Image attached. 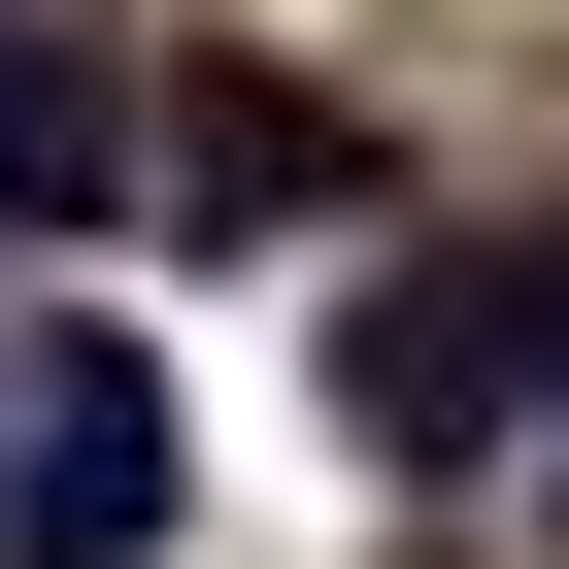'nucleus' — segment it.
<instances>
[{
	"label": "nucleus",
	"instance_id": "4",
	"mask_svg": "<svg viewBox=\"0 0 569 569\" xmlns=\"http://www.w3.org/2000/svg\"><path fill=\"white\" fill-rule=\"evenodd\" d=\"M168 201H201V234H302V201H369V134H336V101H201Z\"/></svg>",
	"mask_w": 569,
	"mask_h": 569
},
{
	"label": "nucleus",
	"instance_id": "5",
	"mask_svg": "<svg viewBox=\"0 0 569 569\" xmlns=\"http://www.w3.org/2000/svg\"><path fill=\"white\" fill-rule=\"evenodd\" d=\"M502 336H536V402H569V234H536V268H502Z\"/></svg>",
	"mask_w": 569,
	"mask_h": 569
},
{
	"label": "nucleus",
	"instance_id": "3",
	"mask_svg": "<svg viewBox=\"0 0 569 569\" xmlns=\"http://www.w3.org/2000/svg\"><path fill=\"white\" fill-rule=\"evenodd\" d=\"M101 201H134V68L0 0V234H101Z\"/></svg>",
	"mask_w": 569,
	"mask_h": 569
},
{
	"label": "nucleus",
	"instance_id": "2",
	"mask_svg": "<svg viewBox=\"0 0 569 569\" xmlns=\"http://www.w3.org/2000/svg\"><path fill=\"white\" fill-rule=\"evenodd\" d=\"M536 402V336H502V268H369V302H336V436L369 469H469Z\"/></svg>",
	"mask_w": 569,
	"mask_h": 569
},
{
	"label": "nucleus",
	"instance_id": "1",
	"mask_svg": "<svg viewBox=\"0 0 569 569\" xmlns=\"http://www.w3.org/2000/svg\"><path fill=\"white\" fill-rule=\"evenodd\" d=\"M168 502H201V436H168L134 336H34L0 369V569H168Z\"/></svg>",
	"mask_w": 569,
	"mask_h": 569
}]
</instances>
